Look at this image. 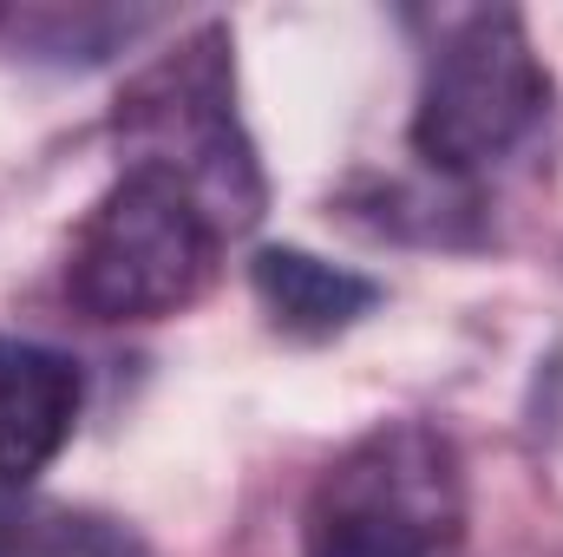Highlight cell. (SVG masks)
I'll list each match as a JSON object with an SVG mask.
<instances>
[{"label": "cell", "instance_id": "obj_1", "mask_svg": "<svg viewBox=\"0 0 563 557\" xmlns=\"http://www.w3.org/2000/svg\"><path fill=\"white\" fill-rule=\"evenodd\" d=\"M112 139L132 164H157L190 184L217 230H250L263 217V164L236 119V59L230 26H197L157 53L112 106Z\"/></svg>", "mask_w": 563, "mask_h": 557}, {"label": "cell", "instance_id": "obj_2", "mask_svg": "<svg viewBox=\"0 0 563 557\" xmlns=\"http://www.w3.org/2000/svg\"><path fill=\"white\" fill-rule=\"evenodd\" d=\"M465 545V466L426 419H380L308 492V557H459Z\"/></svg>", "mask_w": 563, "mask_h": 557}, {"label": "cell", "instance_id": "obj_3", "mask_svg": "<svg viewBox=\"0 0 563 557\" xmlns=\"http://www.w3.org/2000/svg\"><path fill=\"white\" fill-rule=\"evenodd\" d=\"M217 243L223 230L184 177L157 164H125L73 230L66 295L92 321H164L210 288Z\"/></svg>", "mask_w": 563, "mask_h": 557}, {"label": "cell", "instance_id": "obj_4", "mask_svg": "<svg viewBox=\"0 0 563 557\" xmlns=\"http://www.w3.org/2000/svg\"><path fill=\"white\" fill-rule=\"evenodd\" d=\"M544 112H551V73L531 53L525 20L511 7H478V13H459L426 59L413 151L432 171L465 177L518 151Z\"/></svg>", "mask_w": 563, "mask_h": 557}, {"label": "cell", "instance_id": "obj_5", "mask_svg": "<svg viewBox=\"0 0 563 557\" xmlns=\"http://www.w3.org/2000/svg\"><path fill=\"white\" fill-rule=\"evenodd\" d=\"M86 374L73 354L46 341L0 335V479L26 485L40 466L59 459V446L79 426Z\"/></svg>", "mask_w": 563, "mask_h": 557}, {"label": "cell", "instance_id": "obj_6", "mask_svg": "<svg viewBox=\"0 0 563 557\" xmlns=\"http://www.w3.org/2000/svg\"><path fill=\"white\" fill-rule=\"evenodd\" d=\"M250 282H256L269 321H276L282 335H295V341L347 335V328L380 302V288L367 276H354V270H341V263H321V256H308V250H288V243L256 250Z\"/></svg>", "mask_w": 563, "mask_h": 557}, {"label": "cell", "instance_id": "obj_7", "mask_svg": "<svg viewBox=\"0 0 563 557\" xmlns=\"http://www.w3.org/2000/svg\"><path fill=\"white\" fill-rule=\"evenodd\" d=\"M0 557H151V545L112 512H86L0 479Z\"/></svg>", "mask_w": 563, "mask_h": 557}]
</instances>
